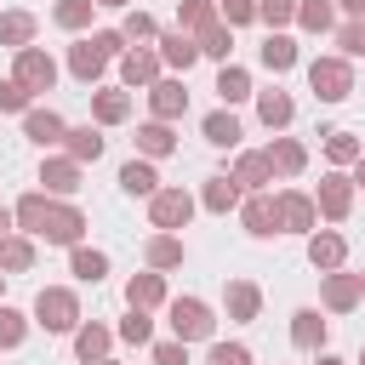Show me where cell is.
Instances as JSON below:
<instances>
[{
    "instance_id": "cell-27",
    "label": "cell",
    "mask_w": 365,
    "mask_h": 365,
    "mask_svg": "<svg viewBox=\"0 0 365 365\" xmlns=\"http://www.w3.org/2000/svg\"><path fill=\"white\" fill-rule=\"evenodd\" d=\"M268 160H279V171H297V165H302V148H297V143H279Z\"/></svg>"
},
{
    "instance_id": "cell-14",
    "label": "cell",
    "mask_w": 365,
    "mask_h": 365,
    "mask_svg": "<svg viewBox=\"0 0 365 365\" xmlns=\"http://www.w3.org/2000/svg\"><path fill=\"white\" fill-rule=\"evenodd\" d=\"M234 194H240V188H234V182H228V177H217V182H211V194H205V200H211V211H228V205H234Z\"/></svg>"
},
{
    "instance_id": "cell-10",
    "label": "cell",
    "mask_w": 365,
    "mask_h": 365,
    "mask_svg": "<svg viewBox=\"0 0 365 365\" xmlns=\"http://www.w3.org/2000/svg\"><path fill=\"white\" fill-rule=\"evenodd\" d=\"M205 137H211V143H234V137H240L234 114H211V120H205Z\"/></svg>"
},
{
    "instance_id": "cell-42",
    "label": "cell",
    "mask_w": 365,
    "mask_h": 365,
    "mask_svg": "<svg viewBox=\"0 0 365 365\" xmlns=\"http://www.w3.org/2000/svg\"><path fill=\"white\" fill-rule=\"evenodd\" d=\"M331 154H336V160H348V154H354V137H348V131H336V137H331Z\"/></svg>"
},
{
    "instance_id": "cell-44",
    "label": "cell",
    "mask_w": 365,
    "mask_h": 365,
    "mask_svg": "<svg viewBox=\"0 0 365 365\" xmlns=\"http://www.w3.org/2000/svg\"><path fill=\"white\" fill-rule=\"evenodd\" d=\"M177 257H182V251H177L171 240H160V245H154V262H177Z\"/></svg>"
},
{
    "instance_id": "cell-47",
    "label": "cell",
    "mask_w": 365,
    "mask_h": 365,
    "mask_svg": "<svg viewBox=\"0 0 365 365\" xmlns=\"http://www.w3.org/2000/svg\"><path fill=\"white\" fill-rule=\"evenodd\" d=\"M0 234H6V211H0Z\"/></svg>"
},
{
    "instance_id": "cell-2",
    "label": "cell",
    "mask_w": 365,
    "mask_h": 365,
    "mask_svg": "<svg viewBox=\"0 0 365 365\" xmlns=\"http://www.w3.org/2000/svg\"><path fill=\"white\" fill-rule=\"evenodd\" d=\"M114 46H120L114 34H97V40H86V46H74V74H97V68H103V57H108Z\"/></svg>"
},
{
    "instance_id": "cell-7",
    "label": "cell",
    "mask_w": 365,
    "mask_h": 365,
    "mask_svg": "<svg viewBox=\"0 0 365 365\" xmlns=\"http://www.w3.org/2000/svg\"><path fill=\"white\" fill-rule=\"evenodd\" d=\"M40 234H51V240H74V234H80V217H74V211H46Z\"/></svg>"
},
{
    "instance_id": "cell-22",
    "label": "cell",
    "mask_w": 365,
    "mask_h": 365,
    "mask_svg": "<svg viewBox=\"0 0 365 365\" xmlns=\"http://www.w3.org/2000/svg\"><path fill=\"white\" fill-rule=\"evenodd\" d=\"M154 297H160V279H154V274L131 279V302H137V308H143V302H154Z\"/></svg>"
},
{
    "instance_id": "cell-43",
    "label": "cell",
    "mask_w": 365,
    "mask_h": 365,
    "mask_svg": "<svg viewBox=\"0 0 365 365\" xmlns=\"http://www.w3.org/2000/svg\"><path fill=\"white\" fill-rule=\"evenodd\" d=\"M302 23H314V29H325V23H331V11H325V6H308V11H302Z\"/></svg>"
},
{
    "instance_id": "cell-18",
    "label": "cell",
    "mask_w": 365,
    "mask_h": 365,
    "mask_svg": "<svg viewBox=\"0 0 365 365\" xmlns=\"http://www.w3.org/2000/svg\"><path fill=\"white\" fill-rule=\"evenodd\" d=\"M74 154H80V160H97V154H103V137H97V131H74Z\"/></svg>"
},
{
    "instance_id": "cell-17",
    "label": "cell",
    "mask_w": 365,
    "mask_h": 365,
    "mask_svg": "<svg viewBox=\"0 0 365 365\" xmlns=\"http://www.w3.org/2000/svg\"><path fill=\"white\" fill-rule=\"evenodd\" d=\"M262 120H268V125H274V120H291V103H285L279 91H268V97H262Z\"/></svg>"
},
{
    "instance_id": "cell-3",
    "label": "cell",
    "mask_w": 365,
    "mask_h": 365,
    "mask_svg": "<svg viewBox=\"0 0 365 365\" xmlns=\"http://www.w3.org/2000/svg\"><path fill=\"white\" fill-rule=\"evenodd\" d=\"M314 91H319L325 103L348 97V68H342V63H314Z\"/></svg>"
},
{
    "instance_id": "cell-41",
    "label": "cell",
    "mask_w": 365,
    "mask_h": 365,
    "mask_svg": "<svg viewBox=\"0 0 365 365\" xmlns=\"http://www.w3.org/2000/svg\"><path fill=\"white\" fill-rule=\"evenodd\" d=\"M342 46H348V51H365V23H354V29H342Z\"/></svg>"
},
{
    "instance_id": "cell-33",
    "label": "cell",
    "mask_w": 365,
    "mask_h": 365,
    "mask_svg": "<svg viewBox=\"0 0 365 365\" xmlns=\"http://www.w3.org/2000/svg\"><path fill=\"white\" fill-rule=\"evenodd\" d=\"M228 302H234V314H251V308H257V291H251V285H234Z\"/></svg>"
},
{
    "instance_id": "cell-15",
    "label": "cell",
    "mask_w": 365,
    "mask_h": 365,
    "mask_svg": "<svg viewBox=\"0 0 365 365\" xmlns=\"http://www.w3.org/2000/svg\"><path fill=\"white\" fill-rule=\"evenodd\" d=\"M165 63H182V68H188V63H194V46H188L182 34H171V40H165Z\"/></svg>"
},
{
    "instance_id": "cell-8",
    "label": "cell",
    "mask_w": 365,
    "mask_h": 365,
    "mask_svg": "<svg viewBox=\"0 0 365 365\" xmlns=\"http://www.w3.org/2000/svg\"><path fill=\"white\" fill-rule=\"evenodd\" d=\"M245 222H251V234H274V222H279V211H274L268 200H251V205H245Z\"/></svg>"
},
{
    "instance_id": "cell-45",
    "label": "cell",
    "mask_w": 365,
    "mask_h": 365,
    "mask_svg": "<svg viewBox=\"0 0 365 365\" xmlns=\"http://www.w3.org/2000/svg\"><path fill=\"white\" fill-rule=\"evenodd\" d=\"M160 365H182V348H171V342H165V348H160Z\"/></svg>"
},
{
    "instance_id": "cell-9",
    "label": "cell",
    "mask_w": 365,
    "mask_h": 365,
    "mask_svg": "<svg viewBox=\"0 0 365 365\" xmlns=\"http://www.w3.org/2000/svg\"><path fill=\"white\" fill-rule=\"evenodd\" d=\"M29 137H34V143H57V137H63L57 114H29Z\"/></svg>"
},
{
    "instance_id": "cell-34",
    "label": "cell",
    "mask_w": 365,
    "mask_h": 365,
    "mask_svg": "<svg viewBox=\"0 0 365 365\" xmlns=\"http://www.w3.org/2000/svg\"><path fill=\"white\" fill-rule=\"evenodd\" d=\"M80 17H86V0H63V6H57V23H68V29H74Z\"/></svg>"
},
{
    "instance_id": "cell-25",
    "label": "cell",
    "mask_w": 365,
    "mask_h": 365,
    "mask_svg": "<svg viewBox=\"0 0 365 365\" xmlns=\"http://www.w3.org/2000/svg\"><path fill=\"white\" fill-rule=\"evenodd\" d=\"M154 108H160V114H177V108H182V91H177V86H160V91H154Z\"/></svg>"
},
{
    "instance_id": "cell-20",
    "label": "cell",
    "mask_w": 365,
    "mask_h": 365,
    "mask_svg": "<svg viewBox=\"0 0 365 365\" xmlns=\"http://www.w3.org/2000/svg\"><path fill=\"white\" fill-rule=\"evenodd\" d=\"M336 257H342V240H336V234H325V240H314V262H325V268H331Z\"/></svg>"
},
{
    "instance_id": "cell-11",
    "label": "cell",
    "mask_w": 365,
    "mask_h": 365,
    "mask_svg": "<svg viewBox=\"0 0 365 365\" xmlns=\"http://www.w3.org/2000/svg\"><path fill=\"white\" fill-rule=\"evenodd\" d=\"M120 182H125V188H131V194H148V188H154V171H148V165H137V160H131V165H125V171H120Z\"/></svg>"
},
{
    "instance_id": "cell-21",
    "label": "cell",
    "mask_w": 365,
    "mask_h": 365,
    "mask_svg": "<svg viewBox=\"0 0 365 365\" xmlns=\"http://www.w3.org/2000/svg\"><path fill=\"white\" fill-rule=\"evenodd\" d=\"M74 274H80V279H97V274H103V257H97V251H74Z\"/></svg>"
},
{
    "instance_id": "cell-26",
    "label": "cell",
    "mask_w": 365,
    "mask_h": 365,
    "mask_svg": "<svg viewBox=\"0 0 365 365\" xmlns=\"http://www.w3.org/2000/svg\"><path fill=\"white\" fill-rule=\"evenodd\" d=\"M143 148H148V154H165V148H171V131H165V125H148V131H143Z\"/></svg>"
},
{
    "instance_id": "cell-40",
    "label": "cell",
    "mask_w": 365,
    "mask_h": 365,
    "mask_svg": "<svg viewBox=\"0 0 365 365\" xmlns=\"http://www.w3.org/2000/svg\"><path fill=\"white\" fill-rule=\"evenodd\" d=\"M262 17H268V23H285V17H291V0H262Z\"/></svg>"
},
{
    "instance_id": "cell-4",
    "label": "cell",
    "mask_w": 365,
    "mask_h": 365,
    "mask_svg": "<svg viewBox=\"0 0 365 365\" xmlns=\"http://www.w3.org/2000/svg\"><path fill=\"white\" fill-rule=\"evenodd\" d=\"M171 325H177V336H205V331H211V314H205L200 302H177V308H171Z\"/></svg>"
},
{
    "instance_id": "cell-35",
    "label": "cell",
    "mask_w": 365,
    "mask_h": 365,
    "mask_svg": "<svg viewBox=\"0 0 365 365\" xmlns=\"http://www.w3.org/2000/svg\"><path fill=\"white\" fill-rule=\"evenodd\" d=\"M23 97H29V91H23L17 80H11V86H0V108H23Z\"/></svg>"
},
{
    "instance_id": "cell-28",
    "label": "cell",
    "mask_w": 365,
    "mask_h": 365,
    "mask_svg": "<svg viewBox=\"0 0 365 365\" xmlns=\"http://www.w3.org/2000/svg\"><path fill=\"white\" fill-rule=\"evenodd\" d=\"M211 365H251V359H245V348H228V342H217V348H211Z\"/></svg>"
},
{
    "instance_id": "cell-36",
    "label": "cell",
    "mask_w": 365,
    "mask_h": 365,
    "mask_svg": "<svg viewBox=\"0 0 365 365\" xmlns=\"http://www.w3.org/2000/svg\"><path fill=\"white\" fill-rule=\"evenodd\" d=\"M97 114H103V120H120V114H125V97H114V91H108V97L97 103Z\"/></svg>"
},
{
    "instance_id": "cell-6",
    "label": "cell",
    "mask_w": 365,
    "mask_h": 365,
    "mask_svg": "<svg viewBox=\"0 0 365 365\" xmlns=\"http://www.w3.org/2000/svg\"><path fill=\"white\" fill-rule=\"evenodd\" d=\"M154 222H160V228L188 222V194H160V200H154Z\"/></svg>"
},
{
    "instance_id": "cell-29",
    "label": "cell",
    "mask_w": 365,
    "mask_h": 365,
    "mask_svg": "<svg viewBox=\"0 0 365 365\" xmlns=\"http://www.w3.org/2000/svg\"><path fill=\"white\" fill-rule=\"evenodd\" d=\"M29 29H34L29 17H6V23H0V40H29Z\"/></svg>"
},
{
    "instance_id": "cell-37",
    "label": "cell",
    "mask_w": 365,
    "mask_h": 365,
    "mask_svg": "<svg viewBox=\"0 0 365 365\" xmlns=\"http://www.w3.org/2000/svg\"><path fill=\"white\" fill-rule=\"evenodd\" d=\"M46 182H51V188H74V165H51Z\"/></svg>"
},
{
    "instance_id": "cell-16",
    "label": "cell",
    "mask_w": 365,
    "mask_h": 365,
    "mask_svg": "<svg viewBox=\"0 0 365 365\" xmlns=\"http://www.w3.org/2000/svg\"><path fill=\"white\" fill-rule=\"evenodd\" d=\"M217 91H222L228 103H234V97H245V74H240V68H222V80H217Z\"/></svg>"
},
{
    "instance_id": "cell-48",
    "label": "cell",
    "mask_w": 365,
    "mask_h": 365,
    "mask_svg": "<svg viewBox=\"0 0 365 365\" xmlns=\"http://www.w3.org/2000/svg\"><path fill=\"white\" fill-rule=\"evenodd\" d=\"M319 365H336V359H319Z\"/></svg>"
},
{
    "instance_id": "cell-50",
    "label": "cell",
    "mask_w": 365,
    "mask_h": 365,
    "mask_svg": "<svg viewBox=\"0 0 365 365\" xmlns=\"http://www.w3.org/2000/svg\"><path fill=\"white\" fill-rule=\"evenodd\" d=\"M108 6H120V0H108Z\"/></svg>"
},
{
    "instance_id": "cell-1",
    "label": "cell",
    "mask_w": 365,
    "mask_h": 365,
    "mask_svg": "<svg viewBox=\"0 0 365 365\" xmlns=\"http://www.w3.org/2000/svg\"><path fill=\"white\" fill-rule=\"evenodd\" d=\"M40 325L46 331H68L74 325V297L68 291H40Z\"/></svg>"
},
{
    "instance_id": "cell-12",
    "label": "cell",
    "mask_w": 365,
    "mask_h": 365,
    "mask_svg": "<svg viewBox=\"0 0 365 365\" xmlns=\"http://www.w3.org/2000/svg\"><path fill=\"white\" fill-rule=\"evenodd\" d=\"M274 211H279V217H285L291 228H308V217H314V211H308V200H297V194H291V200H279Z\"/></svg>"
},
{
    "instance_id": "cell-23",
    "label": "cell",
    "mask_w": 365,
    "mask_h": 365,
    "mask_svg": "<svg viewBox=\"0 0 365 365\" xmlns=\"http://www.w3.org/2000/svg\"><path fill=\"white\" fill-rule=\"evenodd\" d=\"M297 342H302V348L319 342V314H297Z\"/></svg>"
},
{
    "instance_id": "cell-31",
    "label": "cell",
    "mask_w": 365,
    "mask_h": 365,
    "mask_svg": "<svg viewBox=\"0 0 365 365\" xmlns=\"http://www.w3.org/2000/svg\"><path fill=\"white\" fill-rule=\"evenodd\" d=\"M262 177H268V160H257V154L240 160V182H262Z\"/></svg>"
},
{
    "instance_id": "cell-38",
    "label": "cell",
    "mask_w": 365,
    "mask_h": 365,
    "mask_svg": "<svg viewBox=\"0 0 365 365\" xmlns=\"http://www.w3.org/2000/svg\"><path fill=\"white\" fill-rule=\"evenodd\" d=\"M325 297H331L336 308H348V302H354V285H348V279H331V291H325Z\"/></svg>"
},
{
    "instance_id": "cell-30",
    "label": "cell",
    "mask_w": 365,
    "mask_h": 365,
    "mask_svg": "<svg viewBox=\"0 0 365 365\" xmlns=\"http://www.w3.org/2000/svg\"><path fill=\"white\" fill-rule=\"evenodd\" d=\"M154 74V57H125V80L137 86V80H148Z\"/></svg>"
},
{
    "instance_id": "cell-13",
    "label": "cell",
    "mask_w": 365,
    "mask_h": 365,
    "mask_svg": "<svg viewBox=\"0 0 365 365\" xmlns=\"http://www.w3.org/2000/svg\"><path fill=\"white\" fill-rule=\"evenodd\" d=\"M291 57H297L291 40H268V46H262V63H268V68H291Z\"/></svg>"
},
{
    "instance_id": "cell-39",
    "label": "cell",
    "mask_w": 365,
    "mask_h": 365,
    "mask_svg": "<svg viewBox=\"0 0 365 365\" xmlns=\"http://www.w3.org/2000/svg\"><path fill=\"white\" fill-rule=\"evenodd\" d=\"M103 342H108L103 331H80V354H86V359H91V354H103Z\"/></svg>"
},
{
    "instance_id": "cell-24",
    "label": "cell",
    "mask_w": 365,
    "mask_h": 365,
    "mask_svg": "<svg viewBox=\"0 0 365 365\" xmlns=\"http://www.w3.org/2000/svg\"><path fill=\"white\" fill-rule=\"evenodd\" d=\"M17 336H23V319H17L11 308H0V348H11Z\"/></svg>"
},
{
    "instance_id": "cell-19",
    "label": "cell",
    "mask_w": 365,
    "mask_h": 365,
    "mask_svg": "<svg viewBox=\"0 0 365 365\" xmlns=\"http://www.w3.org/2000/svg\"><path fill=\"white\" fill-rule=\"evenodd\" d=\"M325 211H331V217H342V211H348V188H342L336 177L325 182Z\"/></svg>"
},
{
    "instance_id": "cell-46",
    "label": "cell",
    "mask_w": 365,
    "mask_h": 365,
    "mask_svg": "<svg viewBox=\"0 0 365 365\" xmlns=\"http://www.w3.org/2000/svg\"><path fill=\"white\" fill-rule=\"evenodd\" d=\"M342 6H348V11H365V0H342Z\"/></svg>"
},
{
    "instance_id": "cell-49",
    "label": "cell",
    "mask_w": 365,
    "mask_h": 365,
    "mask_svg": "<svg viewBox=\"0 0 365 365\" xmlns=\"http://www.w3.org/2000/svg\"><path fill=\"white\" fill-rule=\"evenodd\" d=\"M359 182H365V165H359Z\"/></svg>"
},
{
    "instance_id": "cell-5",
    "label": "cell",
    "mask_w": 365,
    "mask_h": 365,
    "mask_svg": "<svg viewBox=\"0 0 365 365\" xmlns=\"http://www.w3.org/2000/svg\"><path fill=\"white\" fill-rule=\"evenodd\" d=\"M17 86H23V91H29V86H51V57L23 51V63H17Z\"/></svg>"
},
{
    "instance_id": "cell-32",
    "label": "cell",
    "mask_w": 365,
    "mask_h": 365,
    "mask_svg": "<svg viewBox=\"0 0 365 365\" xmlns=\"http://www.w3.org/2000/svg\"><path fill=\"white\" fill-rule=\"evenodd\" d=\"M0 262H6V268H29V245H17V240L0 245Z\"/></svg>"
}]
</instances>
